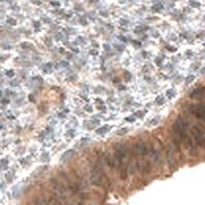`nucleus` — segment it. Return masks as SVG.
<instances>
[{
    "instance_id": "nucleus-1",
    "label": "nucleus",
    "mask_w": 205,
    "mask_h": 205,
    "mask_svg": "<svg viewBox=\"0 0 205 205\" xmlns=\"http://www.w3.org/2000/svg\"><path fill=\"white\" fill-rule=\"evenodd\" d=\"M173 129H174L175 133L178 135L180 138H184L186 134V129H188V123L186 122L184 118L178 117L175 121L174 125H173Z\"/></svg>"
},
{
    "instance_id": "nucleus-2",
    "label": "nucleus",
    "mask_w": 205,
    "mask_h": 205,
    "mask_svg": "<svg viewBox=\"0 0 205 205\" xmlns=\"http://www.w3.org/2000/svg\"><path fill=\"white\" fill-rule=\"evenodd\" d=\"M189 111L197 119L205 122V104H195L189 107Z\"/></svg>"
},
{
    "instance_id": "nucleus-3",
    "label": "nucleus",
    "mask_w": 205,
    "mask_h": 205,
    "mask_svg": "<svg viewBox=\"0 0 205 205\" xmlns=\"http://www.w3.org/2000/svg\"><path fill=\"white\" fill-rule=\"evenodd\" d=\"M101 165H99V163H97L94 166L91 173V182L95 186H100L102 180V171H101Z\"/></svg>"
},
{
    "instance_id": "nucleus-4",
    "label": "nucleus",
    "mask_w": 205,
    "mask_h": 205,
    "mask_svg": "<svg viewBox=\"0 0 205 205\" xmlns=\"http://www.w3.org/2000/svg\"><path fill=\"white\" fill-rule=\"evenodd\" d=\"M204 128L200 125H194L192 127V133L195 136V138L197 139V141H199L202 137H204Z\"/></svg>"
},
{
    "instance_id": "nucleus-5",
    "label": "nucleus",
    "mask_w": 205,
    "mask_h": 205,
    "mask_svg": "<svg viewBox=\"0 0 205 205\" xmlns=\"http://www.w3.org/2000/svg\"><path fill=\"white\" fill-rule=\"evenodd\" d=\"M190 97L192 99H204L205 98V88H199V89L194 90L190 94Z\"/></svg>"
},
{
    "instance_id": "nucleus-6",
    "label": "nucleus",
    "mask_w": 205,
    "mask_h": 205,
    "mask_svg": "<svg viewBox=\"0 0 205 205\" xmlns=\"http://www.w3.org/2000/svg\"><path fill=\"white\" fill-rule=\"evenodd\" d=\"M136 152L138 155L140 156H145L147 154V149H146V145L143 143V142H138L136 144Z\"/></svg>"
},
{
    "instance_id": "nucleus-7",
    "label": "nucleus",
    "mask_w": 205,
    "mask_h": 205,
    "mask_svg": "<svg viewBox=\"0 0 205 205\" xmlns=\"http://www.w3.org/2000/svg\"><path fill=\"white\" fill-rule=\"evenodd\" d=\"M74 155V151L73 149H69V151L65 152V153L63 154V156L61 157V161H65V160H68L70 157H72V156Z\"/></svg>"
},
{
    "instance_id": "nucleus-8",
    "label": "nucleus",
    "mask_w": 205,
    "mask_h": 205,
    "mask_svg": "<svg viewBox=\"0 0 205 205\" xmlns=\"http://www.w3.org/2000/svg\"><path fill=\"white\" fill-rule=\"evenodd\" d=\"M190 5H191L192 7L198 8V7H200V2L196 1V0H191V1H190Z\"/></svg>"
},
{
    "instance_id": "nucleus-9",
    "label": "nucleus",
    "mask_w": 205,
    "mask_h": 205,
    "mask_svg": "<svg viewBox=\"0 0 205 205\" xmlns=\"http://www.w3.org/2000/svg\"><path fill=\"white\" fill-rule=\"evenodd\" d=\"M143 170H144V172H149V170H151V165H149V162H145V163H144Z\"/></svg>"
},
{
    "instance_id": "nucleus-10",
    "label": "nucleus",
    "mask_w": 205,
    "mask_h": 205,
    "mask_svg": "<svg viewBox=\"0 0 205 205\" xmlns=\"http://www.w3.org/2000/svg\"><path fill=\"white\" fill-rule=\"evenodd\" d=\"M167 95L169 98H172V97L175 96V91L174 90H169V91H167Z\"/></svg>"
},
{
    "instance_id": "nucleus-11",
    "label": "nucleus",
    "mask_w": 205,
    "mask_h": 205,
    "mask_svg": "<svg viewBox=\"0 0 205 205\" xmlns=\"http://www.w3.org/2000/svg\"><path fill=\"white\" fill-rule=\"evenodd\" d=\"M6 165H7V161L4 159V160L1 161V164H0V169H4V168L6 167Z\"/></svg>"
},
{
    "instance_id": "nucleus-12",
    "label": "nucleus",
    "mask_w": 205,
    "mask_h": 205,
    "mask_svg": "<svg viewBox=\"0 0 205 205\" xmlns=\"http://www.w3.org/2000/svg\"><path fill=\"white\" fill-rule=\"evenodd\" d=\"M107 128H109L108 126H104L100 130H97V133H104L105 131H107Z\"/></svg>"
},
{
    "instance_id": "nucleus-13",
    "label": "nucleus",
    "mask_w": 205,
    "mask_h": 205,
    "mask_svg": "<svg viewBox=\"0 0 205 205\" xmlns=\"http://www.w3.org/2000/svg\"><path fill=\"white\" fill-rule=\"evenodd\" d=\"M195 80V75H191V76H189L188 78H186V84H190V83H192L193 80Z\"/></svg>"
},
{
    "instance_id": "nucleus-14",
    "label": "nucleus",
    "mask_w": 205,
    "mask_h": 205,
    "mask_svg": "<svg viewBox=\"0 0 205 205\" xmlns=\"http://www.w3.org/2000/svg\"><path fill=\"white\" fill-rule=\"evenodd\" d=\"M198 143H200L201 146H203V147L205 149V138H204V137H202V138H201L200 140H199Z\"/></svg>"
},
{
    "instance_id": "nucleus-15",
    "label": "nucleus",
    "mask_w": 205,
    "mask_h": 205,
    "mask_svg": "<svg viewBox=\"0 0 205 205\" xmlns=\"http://www.w3.org/2000/svg\"><path fill=\"white\" fill-rule=\"evenodd\" d=\"M6 75L10 76V77H12V76L14 75V72L12 70H8V71H6Z\"/></svg>"
},
{
    "instance_id": "nucleus-16",
    "label": "nucleus",
    "mask_w": 205,
    "mask_h": 205,
    "mask_svg": "<svg viewBox=\"0 0 205 205\" xmlns=\"http://www.w3.org/2000/svg\"><path fill=\"white\" fill-rule=\"evenodd\" d=\"M7 22H8L10 25H16V20L12 19V18H8V19H7Z\"/></svg>"
},
{
    "instance_id": "nucleus-17",
    "label": "nucleus",
    "mask_w": 205,
    "mask_h": 205,
    "mask_svg": "<svg viewBox=\"0 0 205 205\" xmlns=\"http://www.w3.org/2000/svg\"><path fill=\"white\" fill-rule=\"evenodd\" d=\"M127 131H128V130H127V128H124V129H123V130H121V131H119V134H120V135H122V134H125V133H127Z\"/></svg>"
},
{
    "instance_id": "nucleus-18",
    "label": "nucleus",
    "mask_w": 205,
    "mask_h": 205,
    "mask_svg": "<svg viewBox=\"0 0 205 205\" xmlns=\"http://www.w3.org/2000/svg\"><path fill=\"white\" fill-rule=\"evenodd\" d=\"M161 8H162V5L161 4H159V6H158V4H157L156 6L153 7V10H161Z\"/></svg>"
},
{
    "instance_id": "nucleus-19",
    "label": "nucleus",
    "mask_w": 205,
    "mask_h": 205,
    "mask_svg": "<svg viewBox=\"0 0 205 205\" xmlns=\"http://www.w3.org/2000/svg\"><path fill=\"white\" fill-rule=\"evenodd\" d=\"M51 4H53L54 6H59L60 3L58 2V1H51Z\"/></svg>"
},
{
    "instance_id": "nucleus-20",
    "label": "nucleus",
    "mask_w": 205,
    "mask_h": 205,
    "mask_svg": "<svg viewBox=\"0 0 205 205\" xmlns=\"http://www.w3.org/2000/svg\"><path fill=\"white\" fill-rule=\"evenodd\" d=\"M31 1H32L33 3H35V4H37V5H40V4H41V2H40L39 0H31Z\"/></svg>"
},
{
    "instance_id": "nucleus-21",
    "label": "nucleus",
    "mask_w": 205,
    "mask_h": 205,
    "mask_svg": "<svg viewBox=\"0 0 205 205\" xmlns=\"http://www.w3.org/2000/svg\"><path fill=\"white\" fill-rule=\"evenodd\" d=\"M126 120L129 121V122H134V118H132V117H128Z\"/></svg>"
},
{
    "instance_id": "nucleus-22",
    "label": "nucleus",
    "mask_w": 205,
    "mask_h": 205,
    "mask_svg": "<svg viewBox=\"0 0 205 205\" xmlns=\"http://www.w3.org/2000/svg\"><path fill=\"white\" fill-rule=\"evenodd\" d=\"M162 100H163L162 97H158V98H157V102H162Z\"/></svg>"
},
{
    "instance_id": "nucleus-23",
    "label": "nucleus",
    "mask_w": 205,
    "mask_h": 205,
    "mask_svg": "<svg viewBox=\"0 0 205 205\" xmlns=\"http://www.w3.org/2000/svg\"><path fill=\"white\" fill-rule=\"evenodd\" d=\"M8 102H10V101H8V100H7V99H4V100H2V103H8Z\"/></svg>"
},
{
    "instance_id": "nucleus-24",
    "label": "nucleus",
    "mask_w": 205,
    "mask_h": 205,
    "mask_svg": "<svg viewBox=\"0 0 205 205\" xmlns=\"http://www.w3.org/2000/svg\"><path fill=\"white\" fill-rule=\"evenodd\" d=\"M29 99L31 100V101H34V99H33V97H32V95H30V97H29Z\"/></svg>"
},
{
    "instance_id": "nucleus-25",
    "label": "nucleus",
    "mask_w": 205,
    "mask_h": 205,
    "mask_svg": "<svg viewBox=\"0 0 205 205\" xmlns=\"http://www.w3.org/2000/svg\"><path fill=\"white\" fill-rule=\"evenodd\" d=\"M18 84H19V83H18V82H12V86H14V85H18Z\"/></svg>"
},
{
    "instance_id": "nucleus-26",
    "label": "nucleus",
    "mask_w": 205,
    "mask_h": 205,
    "mask_svg": "<svg viewBox=\"0 0 205 205\" xmlns=\"http://www.w3.org/2000/svg\"><path fill=\"white\" fill-rule=\"evenodd\" d=\"M0 1H10V0H0Z\"/></svg>"
},
{
    "instance_id": "nucleus-27",
    "label": "nucleus",
    "mask_w": 205,
    "mask_h": 205,
    "mask_svg": "<svg viewBox=\"0 0 205 205\" xmlns=\"http://www.w3.org/2000/svg\"><path fill=\"white\" fill-rule=\"evenodd\" d=\"M0 95H1V92H0Z\"/></svg>"
}]
</instances>
